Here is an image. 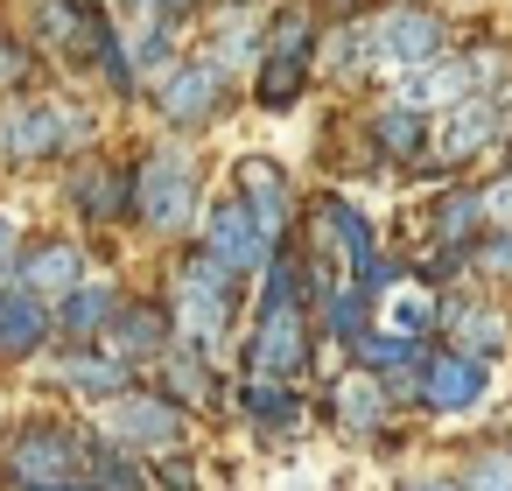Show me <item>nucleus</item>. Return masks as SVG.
<instances>
[{"instance_id":"3","label":"nucleus","mask_w":512,"mask_h":491,"mask_svg":"<svg viewBox=\"0 0 512 491\" xmlns=\"http://www.w3.org/2000/svg\"><path fill=\"white\" fill-rule=\"evenodd\" d=\"M99 113L57 92H8L0 99V169H50L99 148Z\"/></svg>"},{"instance_id":"20","label":"nucleus","mask_w":512,"mask_h":491,"mask_svg":"<svg viewBox=\"0 0 512 491\" xmlns=\"http://www.w3.org/2000/svg\"><path fill=\"white\" fill-rule=\"evenodd\" d=\"M232 414H239L267 449H288V442H302V428H309L302 386H274V379H232Z\"/></svg>"},{"instance_id":"8","label":"nucleus","mask_w":512,"mask_h":491,"mask_svg":"<svg viewBox=\"0 0 512 491\" xmlns=\"http://www.w3.org/2000/svg\"><path fill=\"white\" fill-rule=\"evenodd\" d=\"M449 22L428 8V0H386L372 8V85H400L414 71H428L435 57H449Z\"/></svg>"},{"instance_id":"4","label":"nucleus","mask_w":512,"mask_h":491,"mask_svg":"<svg viewBox=\"0 0 512 491\" xmlns=\"http://www.w3.org/2000/svg\"><path fill=\"white\" fill-rule=\"evenodd\" d=\"M204 218V162L190 141H148L134 155V232L155 246H183L197 239Z\"/></svg>"},{"instance_id":"16","label":"nucleus","mask_w":512,"mask_h":491,"mask_svg":"<svg viewBox=\"0 0 512 491\" xmlns=\"http://www.w3.org/2000/svg\"><path fill=\"white\" fill-rule=\"evenodd\" d=\"M435 344H449V351H470V358H484V365H498L505 351H512V316H505V302L498 295H484V288H449L442 302H435Z\"/></svg>"},{"instance_id":"28","label":"nucleus","mask_w":512,"mask_h":491,"mask_svg":"<svg viewBox=\"0 0 512 491\" xmlns=\"http://www.w3.org/2000/svg\"><path fill=\"white\" fill-rule=\"evenodd\" d=\"M456 484H463V491H512V435L477 442V449L456 463Z\"/></svg>"},{"instance_id":"11","label":"nucleus","mask_w":512,"mask_h":491,"mask_svg":"<svg viewBox=\"0 0 512 491\" xmlns=\"http://www.w3.org/2000/svg\"><path fill=\"white\" fill-rule=\"evenodd\" d=\"M491 400V365L470 358V351H449V344H428L414 386H407V407L428 414V421H463Z\"/></svg>"},{"instance_id":"9","label":"nucleus","mask_w":512,"mask_h":491,"mask_svg":"<svg viewBox=\"0 0 512 491\" xmlns=\"http://www.w3.org/2000/svg\"><path fill=\"white\" fill-rule=\"evenodd\" d=\"M22 36L36 43V57H50L64 71H92L99 50L120 36V22L106 15V0H36Z\"/></svg>"},{"instance_id":"35","label":"nucleus","mask_w":512,"mask_h":491,"mask_svg":"<svg viewBox=\"0 0 512 491\" xmlns=\"http://www.w3.org/2000/svg\"><path fill=\"white\" fill-rule=\"evenodd\" d=\"M316 15H337V22H351V15H372V8H386V0H309Z\"/></svg>"},{"instance_id":"21","label":"nucleus","mask_w":512,"mask_h":491,"mask_svg":"<svg viewBox=\"0 0 512 491\" xmlns=\"http://www.w3.org/2000/svg\"><path fill=\"white\" fill-rule=\"evenodd\" d=\"M36 302H64L71 288H85L92 281V246L85 239H71V232H43V239H29V253H22V274H15Z\"/></svg>"},{"instance_id":"19","label":"nucleus","mask_w":512,"mask_h":491,"mask_svg":"<svg viewBox=\"0 0 512 491\" xmlns=\"http://www.w3.org/2000/svg\"><path fill=\"white\" fill-rule=\"evenodd\" d=\"M246 204H253V218H260V232L274 239V246H288V232L302 225V197H295V176L274 162V155H239L232 162V176H225Z\"/></svg>"},{"instance_id":"33","label":"nucleus","mask_w":512,"mask_h":491,"mask_svg":"<svg viewBox=\"0 0 512 491\" xmlns=\"http://www.w3.org/2000/svg\"><path fill=\"white\" fill-rule=\"evenodd\" d=\"M204 8V0H127V15H176V22H190Z\"/></svg>"},{"instance_id":"30","label":"nucleus","mask_w":512,"mask_h":491,"mask_svg":"<svg viewBox=\"0 0 512 491\" xmlns=\"http://www.w3.org/2000/svg\"><path fill=\"white\" fill-rule=\"evenodd\" d=\"M29 78H36V43L22 29H0V99L29 92Z\"/></svg>"},{"instance_id":"32","label":"nucleus","mask_w":512,"mask_h":491,"mask_svg":"<svg viewBox=\"0 0 512 491\" xmlns=\"http://www.w3.org/2000/svg\"><path fill=\"white\" fill-rule=\"evenodd\" d=\"M22 253H29V232H22V218H15V211H0V288H8V281L22 274Z\"/></svg>"},{"instance_id":"10","label":"nucleus","mask_w":512,"mask_h":491,"mask_svg":"<svg viewBox=\"0 0 512 491\" xmlns=\"http://www.w3.org/2000/svg\"><path fill=\"white\" fill-rule=\"evenodd\" d=\"M99 414H106V421H99V435H106V442H120V449H134L141 463H155V456H183V442H190V428H197V421H190L169 393H155L148 379H141V386H127L120 400H106Z\"/></svg>"},{"instance_id":"12","label":"nucleus","mask_w":512,"mask_h":491,"mask_svg":"<svg viewBox=\"0 0 512 491\" xmlns=\"http://www.w3.org/2000/svg\"><path fill=\"white\" fill-rule=\"evenodd\" d=\"M64 211L85 225V232H106V225H134V155H78L71 176H64Z\"/></svg>"},{"instance_id":"2","label":"nucleus","mask_w":512,"mask_h":491,"mask_svg":"<svg viewBox=\"0 0 512 491\" xmlns=\"http://www.w3.org/2000/svg\"><path fill=\"white\" fill-rule=\"evenodd\" d=\"M246 295L253 281H239L232 267H218L197 239L176 246V267H169V323H176V344H197L211 365H225L239 351V316H246Z\"/></svg>"},{"instance_id":"17","label":"nucleus","mask_w":512,"mask_h":491,"mask_svg":"<svg viewBox=\"0 0 512 491\" xmlns=\"http://www.w3.org/2000/svg\"><path fill=\"white\" fill-rule=\"evenodd\" d=\"M141 379H148L155 393H169L190 421H197V414H232V372H225V365H211L197 344H169Z\"/></svg>"},{"instance_id":"22","label":"nucleus","mask_w":512,"mask_h":491,"mask_svg":"<svg viewBox=\"0 0 512 491\" xmlns=\"http://www.w3.org/2000/svg\"><path fill=\"white\" fill-rule=\"evenodd\" d=\"M120 365H134V372H148L169 344H176V323H169V302L162 295H127L120 302V316H113V330L99 337Z\"/></svg>"},{"instance_id":"23","label":"nucleus","mask_w":512,"mask_h":491,"mask_svg":"<svg viewBox=\"0 0 512 491\" xmlns=\"http://www.w3.org/2000/svg\"><path fill=\"white\" fill-rule=\"evenodd\" d=\"M50 344H57L50 302H36L22 281H8L0 288V365H36Z\"/></svg>"},{"instance_id":"37","label":"nucleus","mask_w":512,"mask_h":491,"mask_svg":"<svg viewBox=\"0 0 512 491\" xmlns=\"http://www.w3.org/2000/svg\"><path fill=\"white\" fill-rule=\"evenodd\" d=\"M239 8H260V0H239Z\"/></svg>"},{"instance_id":"15","label":"nucleus","mask_w":512,"mask_h":491,"mask_svg":"<svg viewBox=\"0 0 512 491\" xmlns=\"http://www.w3.org/2000/svg\"><path fill=\"white\" fill-rule=\"evenodd\" d=\"M323 421L344 435V442H386L393 428H400V393L386 386V379H372V372H337L330 386H323Z\"/></svg>"},{"instance_id":"1","label":"nucleus","mask_w":512,"mask_h":491,"mask_svg":"<svg viewBox=\"0 0 512 491\" xmlns=\"http://www.w3.org/2000/svg\"><path fill=\"white\" fill-rule=\"evenodd\" d=\"M253 316H246V344L232 351L239 358V379H274V386H309L316 379V309H309V288H302V253H295V232L288 246H274V260L260 267L253 281Z\"/></svg>"},{"instance_id":"27","label":"nucleus","mask_w":512,"mask_h":491,"mask_svg":"<svg viewBox=\"0 0 512 491\" xmlns=\"http://www.w3.org/2000/svg\"><path fill=\"white\" fill-rule=\"evenodd\" d=\"M85 491H155V477H148V463H141L134 449H120V442H106V435L92 428V463H85Z\"/></svg>"},{"instance_id":"18","label":"nucleus","mask_w":512,"mask_h":491,"mask_svg":"<svg viewBox=\"0 0 512 491\" xmlns=\"http://www.w3.org/2000/svg\"><path fill=\"white\" fill-rule=\"evenodd\" d=\"M358 141H365V155H372L379 169L428 176V113L400 106L393 92H386L379 106H365V120H358Z\"/></svg>"},{"instance_id":"13","label":"nucleus","mask_w":512,"mask_h":491,"mask_svg":"<svg viewBox=\"0 0 512 491\" xmlns=\"http://www.w3.org/2000/svg\"><path fill=\"white\" fill-rule=\"evenodd\" d=\"M197 246L218 260V267H232L239 281H260V267L274 260V239L260 232V218H253V204L225 183L218 197H204V218H197Z\"/></svg>"},{"instance_id":"31","label":"nucleus","mask_w":512,"mask_h":491,"mask_svg":"<svg viewBox=\"0 0 512 491\" xmlns=\"http://www.w3.org/2000/svg\"><path fill=\"white\" fill-rule=\"evenodd\" d=\"M477 204H484V232H512V162L477 183Z\"/></svg>"},{"instance_id":"36","label":"nucleus","mask_w":512,"mask_h":491,"mask_svg":"<svg viewBox=\"0 0 512 491\" xmlns=\"http://www.w3.org/2000/svg\"><path fill=\"white\" fill-rule=\"evenodd\" d=\"M0 491H85V484H0Z\"/></svg>"},{"instance_id":"29","label":"nucleus","mask_w":512,"mask_h":491,"mask_svg":"<svg viewBox=\"0 0 512 491\" xmlns=\"http://www.w3.org/2000/svg\"><path fill=\"white\" fill-rule=\"evenodd\" d=\"M463 274H470L484 295H505V288H512V232H484V239L470 246Z\"/></svg>"},{"instance_id":"5","label":"nucleus","mask_w":512,"mask_h":491,"mask_svg":"<svg viewBox=\"0 0 512 491\" xmlns=\"http://www.w3.org/2000/svg\"><path fill=\"white\" fill-rule=\"evenodd\" d=\"M316 50H323V15L309 0H288V8L267 15L260 29V64H253V106L260 113H295L309 78H316Z\"/></svg>"},{"instance_id":"24","label":"nucleus","mask_w":512,"mask_h":491,"mask_svg":"<svg viewBox=\"0 0 512 491\" xmlns=\"http://www.w3.org/2000/svg\"><path fill=\"white\" fill-rule=\"evenodd\" d=\"M120 302H127V288H120V281H85V288H71V295L50 309L57 344H99V337L113 330Z\"/></svg>"},{"instance_id":"14","label":"nucleus","mask_w":512,"mask_h":491,"mask_svg":"<svg viewBox=\"0 0 512 491\" xmlns=\"http://www.w3.org/2000/svg\"><path fill=\"white\" fill-rule=\"evenodd\" d=\"M36 379H43L50 393H64V400H85V407H106V400H120L127 386H141V372L120 365L106 344H50V351L36 358Z\"/></svg>"},{"instance_id":"34","label":"nucleus","mask_w":512,"mask_h":491,"mask_svg":"<svg viewBox=\"0 0 512 491\" xmlns=\"http://www.w3.org/2000/svg\"><path fill=\"white\" fill-rule=\"evenodd\" d=\"M393 491H463V484H456V470H414V477H400Z\"/></svg>"},{"instance_id":"26","label":"nucleus","mask_w":512,"mask_h":491,"mask_svg":"<svg viewBox=\"0 0 512 491\" xmlns=\"http://www.w3.org/2000/svg\"><path fill=\"white\" fill-rule=\"evenodd\" d=\"M316 71H330L337 85H365V78H372V15H351V22L323 29Z\"/></svg>"},{"instance_id":"25","label":"nucleus","mask_w":512,"mask_h":491,"mask_svg":"<svg viewBox=\"0 0 512 491\" xmlns=\"http://www.w3.org/2000/svg\"><path fill=\"white\" fill-rule=\"evenodd\" d=\"M260 29H267V15H260V8L218 0V15H211V29H204V57H211L218 71H232V78H239V64H260Z\"/></svg>"},{"instance_id":"6","label":"nucleus","mask_w":512,"mask_h":491,"mask_svg":"<svg viewBox=\"0 0 512 491\" xmlns=\"http://www.w3.org/2000/svg\"><path fill=\"white\" fill-rule=\"evenodd\" d=\"M92 421L78 414H29L0 435V484H85Z\"/></svg>"},{"instance_id":"7","label":"nucleus","mask_w":512,"mask_h":491,"mask_svg":"<svg viewBox=\"0 0 512 491\" xmlns=\"http://www.w3.org/2000/svg\"><path fill=\"white\" fill-rule=\"evenodd\" d=\"M148 106H155V120H162L176 141H197V134H211V127L232 120V106H239V78L218 71V64L197 50V57H176V64L148 85Z\"/></svg>"}]
</instances>
